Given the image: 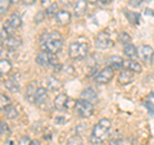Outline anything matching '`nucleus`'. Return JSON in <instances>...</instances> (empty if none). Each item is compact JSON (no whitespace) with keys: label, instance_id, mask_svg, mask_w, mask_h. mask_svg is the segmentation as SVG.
Masks as SVG:
<instances>
[{"label":"nucleus","instance_id":"nucleus-4","mask_svg":"<svg viewBox=\"0 0 154 145\" xmlns=\"http://www.w3.org/2000/svg\"><path fill=\"white\" fill-rule=\"evenodd\" d=\"M36 63L41 67H45V66H49V64L57 66L58 58L55 57V54H50V53L42 50L36 55Z\"/></svg>","mask_w":154,"mask_h":145},{"label":"nucleus","instance_id":"nucleus-44","mask_svg":"<svg viewBox=\"0 0 154 145\" xmlns=\"http://www.w3.org/2000/svg\"><path fill=\"white\" fill-rule=\"evenodd\" d=\"M100 2H102L103 4H108V3H110V2H112V0H100Z\"/></svg>","mask_w":154,"mask_h":145},{"label":"nucleus","instance_id":"nucleus-41","mask_svg":"<svg viewBox=\"0 0 154 145\" xmlns=\"http://www.w3.org/2000/svg\"><path fill=\"white\" fill-rule=\"evenodd\" d=\"M145 14H148V16H149V14H150V16H154V11H153V9H145Z\"/></svg>","mask_w":154,"mask_h":145},{"label":"nucleus","instance_id":"nucleus-29","mask_svg":"<svg viewBox=\"0 0 154 145\" xmlns=\"http://www.w3.org/2000/svg\"><path fill=\"white\" fill-rule=\"evenodd\" d=\"M11 3L12 0H0V11H2V13H5L9 7H11Z\"/></svg>","mask_w":154,"mask_h":145},{"label":"nucleus","instance_id":"nucleus-36","mask_svg":"<svg viewBox=\"0 0 154 145\" xmlns=\"http://www.w3.org/2000/svg\"><path fill=\"white\" fill-rule=\"evenodd\" d=\"M8 35H9V32H8L7 30H5V28L3 27V28H2V41H5L9 37Z\"/></svg>","mask_w":154,"mask_h":145},{"label":"nucleus","instance_id":"nucleus-30","mask_svg":"<svg viewBox=\"0 0 154 145\" xmlns=\"http://www.w3.org/2000/svg\"><path fill=\"white\" fill-rule=\"evenodd\" d=\"M67 145H82V140H81L80 136L75 135V136H72L68 141H67Z\"/></svg>","mask_w":154,"mask_h":145},{"label":"nucleus","instance_id":"nucleus-23","mask_svg":"<svg viewBox=\"0 0 154 145\" xmlns=\"http://www.w3.org/2000/svg\"><path fill=\"white\" fill-rule=\"evenodd\" d=\"M81 99L93 101V100H96V94L93 89H86L82 91V94H81Z\"/></svg>","mask_w":154,"mask_h":145},{"label":"nucleus","instance_id":"nucleus-7","mask_svg":"<svg viewBox=\"0 0 154 145\" xmlns=\"http://www.w3.org/2000/svg\"><path fill=\"white\" fill-rule=\"evenodd\" d=\"M113 75H114L113 68H110V67H105L104 69H102L98 75H96L95 81L98 82V84H102V85L108 84V82L113 79Z\"/></svg>","mask_w":154,"mask_h":145},{"label":"nucleus","instance_id":"nucleus-39","mask_svg":"<svg viewBox=\"0 0 154 145\" xmlns=\"http://www.w3.org/2000/svg\"><path fill=\"white\" fill-rule=\"evenodd\" d=\"M143 0H130V5L131 7H139Z\"/></svg>","mask_w":154,"mask_h":145},{"label":"nucleus","instance_id":"nucleus-12","mask_svg":"<svg viewBox=\"0 0 154 145\" xmlns=\"http://www.w3.org/2000/svg\"><path fill=\"white\" fill-rule=\"evenodd\" d=\"M123 64H125V60L122 59L121 57H110L109 59L107 60V66L110 67L113 69H118V68H123Z\"/></svg>","mask_w":154,"mask_h":145},{"label":"nucleus","instance_id":"nucleus-22","mask_svg":"<svg viewBox=\"0 0 154 145\" xmlns=\"http://www.w3.org/2000/svg\"><path fill=\"white\" fill-rule=\"evenodd\" d=\"M125 16L128 19V22H131L132 25H139V21H140V16L135 12H130V11H125Z\"/></svg>","mask_w":154,"mask_h":145},{"label":"nucleus","instance_id":"nucleus-16","mask_svg":"<svg viewBox=\"0 0 154 145\" xmlns=\"http://www.w3.org/2000/svg\"><path fill=\"white\" fill-rule=\"evenodd\" d=\"M5 45H7V48H9V49H12V50H14V49H17V48L21 45V42H22V40L19 39L18 36H9L5 41Z\"/></svg>","mask_w":154,"mask_h":145},{"label":"nucleus","instance_id":"nucleus-20","mask_svg":"<svg viewBox=\"0 0 154 145\" xmlns=\"http://www.w3.org/2000/svg\"><path fill=\"white\" fill-rule=\"evenodd\" d=\"M4 85H5V88L9 91H12V93H17V91L19 90V85H18V82H17V80L14 79V77H12V79H8Z\"/></svg>","mask_w":154,"mask_h":145},{"label":"nucleus","instance_id":"nucleus-37","mask_svg":"<svg viewBox=\"0 0 154 145\" xmlns=\"http://www.w3.org/2000/svg\"><path fill=\"white\" fill-rule=\"evenodd\" d=\"M109 145H123V141L121 139H113L109 141Z\"/></svg>","mask_w":154,"mask_h":145},{"label":"nucleus","instance_id":"nucleus-35","mask_svg":"<svg viewBox=\"0 0 154 145\" xmlns=\"http://www.w3.org/2000/svg\"><path fill=\"white\" fill-rule=\"evenodd\" d=\"M46 16V13L45 12H40L37 14V16L35 17V21H36V23H40V22H42V19H44V17Z\"/></svg>","mask_w":154,"mask_h":145},{"label":"nucleus","instance_id":"nucleus-14","mask_svg":"<svg viewBox=\"0 0 154 145\" xmlns=\"http://www.w3.org/2000/svg\"><path fill=\"white\" fill-rule=\"evenodd\" d=\"M55 21L59 23V25H67L71 21V14L67 11H60L58 12V14L55 16Z\"/></svg>","mask_w":154,"mask_h":145},{"label":"nucleus","instance_id":"nucleus-28","mask_svg":"<svg viewBox=\"0 0 154 145\" xmlns=\"http://www.w3.org/2000/svg\"><path fill=\"white\" fill-rule=\"evenodd\" d=\"M45 13H46V16H53V14H55L57 16L58 14V5L57 4H50V5L46 8Z\"/></svg>","mask_w":154,"mask_h":145},{"label":"nucleus","instance_id":"nucleus-5","mask_svg":"<svg viewBox=\"0 0 154 145\" xmlns=\"http://www.w3.org/2000/svg\"><path fill=\"white\" fill-rule=\"evenodd\" d=\"M41 48L44 51H48L50 54H57L62 50L63 48V42H62V39H54V40H48L45 42L41 44Z\"/></svg>","mask_w":154,"mask_h":145},{"label":"nucleus","instance_id":"nucleus-31","mask_svg":"<svg viewBox=\"0 0 154 145\" xmlns=\"http://www.w3.org/2000/svg\"><path fill=\"white\" fill-rule=\"evenodd\" d=\"M0 100H2V109H3V110L5 109L8 105H11V99H9L5 94H2V95H0Z\"/></svg>","mask_w":154,"mask_h":145},{"label":"nucleus","instance_id":"nucleus-21","mask_svg":"<svg viewBox=\"0 0 154 145\" xmlns=\"http://www.w3.org/2000/svg\"><path fill=\"white\" fill-rule=\"evenodd\" d=\"M123 53L128 58H135V57L137 55V49L132 44H126V45L123 46Z\"/></svg>","mask_w":154,"mask_h":145},{"label":"nucleus","instance_id":"nucleus-26","mask_svg":"<svg viewBox=\"0 0 154 145\" xmlns=\"http://www.w3.org/2000/svg\"><path fill=\"white\" fill-rule=\"evenodd\" d=\"M54 39H60V35L58 32H45L44 35L41 36V39H40V41H41V44L42 42H45V41H48V40H54Z\"/></svg>","mask_w":154,"mask_h":145},{"label":"nucleus","instance_id":"nucleus-19","mask_svg":"<svg viewBox=\"0 0 154 145\" xmlns=\"http://www.w3.org/2000/svg\"><path fill=\"white\" fill-rule=\"evenodd\" d=\"M123 67H125V69H128V71H132V72H140L141 71V66L136 60H125Z\"/></svg>","mask_w":154,"mask_h":145},{"label":"nucleus","instance_id":"nucleus-2","mask_svg":"<svg viewBox=\"0 0 154 145\" xmlns=\"http://www.w3.org/2000/svg\"><path fill=\"white\" fill-rule=\"evenodd\" d=\"M89 53V45L86 42L73 41L69 45V57L72 59H82L88 55Z\"/></svg>","mask_w":154,"mask_h":145},{"label":"nucleus","instance_id":"nucleus-34","mask_svg":"<svg viewBox=\"0 0 154 145\" xmlns=\"http://www.w3.org/2000/svg\"><path fill=\"white\" fill-rule=\"evenodd\" d=\"M30 144H31V140L28 136H23L18 143V145H30Z\"/></svg>","mask_w":154,"mask_h":145},{"label":"nucleus","instance_id":"nucleus-33","mask_svg":"<svg viewBox=\"0 0 154 145\" xmlns=\"http://www.w3.org/2000/svg\"><path fill=\"white\" fill-rule=\"evenodd\" d=\"M144 104H145L146 109L149 110V113H150L152 116H154V105H153L152 101H144Z\"/></svg>","mask_w":154,"mask_h":145},{"label":"nucleus","instance_id":"nucleus-9","mask_svg":"<svg viewBox=\"0 0 154 145\" xmlns=\"http://www.w3.org/2000/svg\"><path fill=\"white\" fill-rule=\"evenodd\" d=\"M153 54H154L153 49H152L150 46H148V45H141V46L137 49V55H139V58H140L143 62H149V60H152Z\"/></svg>","mask_w":154,"mask_h":145},{"label":"nucleus","instance_id":"nucleus-17","mask_svg":"<svg viewBox=\"0 0 154 145\" xmlns=\"http://www.w3.org/2000/svg\"><path fill=\"white\" fill-rule=\"evenodd\" d=\"M45 84H46V88L49 90H51V91H55L58 89H60V86H62L60 81L57 80L55 77H48L46 81H45Z\"/></svg>","mask_w":154,"mask_h":145},{"label":"nucleus","instance_id":"nucleus-40","mask_svg":"<svg viewBox=\"0 0 154 145\" xmlns=\"http://www.w3.org/2000/svg\"><path fill=\"white\" fill-rule=\"evenodd\" d=\"M22 2L25 3V4H27V5H31V4H33L36 0H22Z\"/></svg>","mask_w":154,"mask_h":145},{"label":"nucleus","instance_id":"nucleus-3","mask_svg":"<svg viewBox=\"0 0 154 145\" xmlns=\"http://www.w3.org/2000/svg\"><path fill=\"white\" fill-rule=\"evenodd\" d=\"M75 108L77 110V113H79V116H80V117H82V118L90 117V116L93 114V112H94V105H93V103L89 101V100H84V99L77 100Z\"/></svg>","mask_w":154,"mask_h":145},{"label":"nucleus","instance_id":"nucleus-6","mask_svg":"<svg viewBox=\"0 0 154 145\" xmlns=\"http://www.w3.org/2000/svg\"><path fill=\"white\" fill-rule=\"evenodd\" d=\"M95 45H96V48H99V49H108V48L113 45V42L107 32H100L99 35L95 37Z\"/></svg>","mask_w":154,"mask_h":145},{"label":"nucleus","instance_id":"nucleus-45","mask_svg":"<svg viewBox=\"0 0 154 145\" xmlns=\"http://www.w3.org/2000/svg\"><path fill=\"white\" fill-rule=\"evenodd\" d=\"M30 145H40V143L36 141V140H35V141H31V144H30Z\"/></svg>","mask_w":154,"mask_h":145},{"label":"nucleus","instance_id":"nucleus-8","mask_svg":"<svg viewBox=\"0 0 154 145\" xmlns=\"http://www.w3.org/2000/svg\"><path fill=\"white\" fill-rule=\"evenodd\" d=\"M21 25H22V21H21V18H19V16H17V14H12V16L5 21L3 27L5 28L9 33H12V31L17 30L18 27H21Z\"/></svg>","mask_w":154,"mask_h":145},{"label":"nucleus","instance_id":"nucleus-27","mask_svg":"<svg viewBox=\"0 0 154 145\" xmlns=\"http://www.w3.org/2000/svg\"><path fill=\"white\" fill-rule=\"evenodd\" d=\"M130 40H131V37H130L126 32H121V33L118 35V41L122 42V44H125V45L130 44Z\"/></svg>","mask_w":154,"mask_h":145},{"label":"nucleus","instance_id":"nucleus-43","mask_svg":"<svg viewBox=\"0 0 154 145\" xmlns=\"http://www.w3.org/2000/svg\"><path fill=\"white\" fill-rule=\"evenodd\" d=\"M88 3L89 4H96L98 3V0H88Z\"/></svg>","mask_w":154,"mask_h":145},{"label":"nucleus","instance_id":"nucleus-18","mask_svg":"<svg viewBox=\"0 0 154 145\" xmlns=\"http://www.w3.org/2000/svg\"><path fill=\"white\" fill-rule=\"evenodd\" d=\"M37 90H38V88L36 86V82H31V84L27 86L26 98L30 100V101H33V100H35V95L37 93Z\"/></svg>","mask_w":154,"mask_h":145},{"label":"nucleus","instance_id":"nucleus-15","mask_svg":"<svg viewBox=\"0 0 154 145\" xmlns=\"http://www.w3.org/2000/svg\"><path fill=\"white\" fill-rule=\"evenodd\" d=\"M46 90L44 88H38L37 93L35 95V100H33V103L36 105H42L46 101Z\"/></svg>","mask_w":154,"mask_h":145},{"label":"nucleus","instance_id":"nucleus-25","mask_svg":"<svg viewBox=\"0 0 154 145\" xmlns=\"http://www.w3.org/2000/svg\"><path fill=\"white\" fill-rule=\"evenodd\" d=\"M4 112H5V116L8 118H11V119H14V118H17V116H18V112H17V109L14 105H8V107L4 109Z\"/></svg>","mask_w":154,"mask_h":145},{"label":"nucleus","instance_id":"nucleus-42","mask_svg":"<svg viewBox=\"0 0 154 145\" xmlns=\"http://www.w3.org/2000/svg\"><path fill=\"white\" fill-rule=\"evenodd\" d=\"M48 4H49V0H41V5H42V7L48 5Z\"/></svg>","mask_w":154,"mask_h":145},{"label":"nucleus","instance_id":"nucleus-11","mask_svg":"<svg viewBox=\"0 0 154 145\" xmlns=\"http://www.w3.org/2000/svg\"><path fill=\"white\" fill-rule=\"evenodd\" d=\"M68 101H69V99L66 94H59V95H57L54 99V107L57 109L62 110V109L67 108V103H68Z\"/></svg>","mask_w":154,"mask_h":145},{"label":"nucleus","instance_id":"nucleus-38","mask_svg":"<svg viewBox=\"0 0 154 145\" xmlns=\"http://www.w3.org/2000/svg\"><path fill=\"white\" fill-rule=\"evenodd\" d=\"M59 2L63 7H69V5H72V3H73L75 0H59Z\"/></svg>","mask_w":154,"mask_h":145},{"label":"nucleus","instance_id":"nucleus-46","mask_svg":"<svg viewBox=\"0 0 154 145\" xmlns=\"http://www.w3.org/2000/svg\"><path fill=\"white\" fill-rule=\"evenodd\" d=\"M18 2V0H12V3H17Z\"/></svg>","mask_w":154,"mask_h":145},{"label":"nucleus","instance_id":"nucleus-24","mask_svg":"<svg viewBox=\"0 0 154 145\" xmlns=\"http://www.w3.org/2000/svg\"><path fill=\"white\" fill-rule=\"evenodd\" d=\"M12 69V64H11V62H9L8 59H3L0 60V71H2V75H7L9 73Z\"/></svg>","mask_w":154,"mask_h":145},{"label":"nucleus","instance_id":"nucleus-10","mask_svg":"<svg viewBox=\"0 0 154 145\" xmlns=\"http://www.w3.org/2000/svg\"><path fill=\"white\" fill-rule=\"evenodd\" d=\"M86 8H88V4H86L85 0H77L73 5V11H75V16L77 18L82 17L86 13Z\"/></svg>","mask_w":154,"mask_h":145},{"label":"nucleus","instance_id":"nucleus-1","mask_svg":"<svg viewBox=\"0 0 154 145\" xmlns=\"http://www.w3.org/2000/svg\"><path fill=\"white\" fill-rule=\"evenodd\" d=\"M109 131H110V121L107 118L100 119L93 128V134L90 136V143L93 145L102 144L108 139Z\"/></svg>","mask_w":154,"mask_h":145},{"label":"nucleus","instance_id":"nucleus-13","mask_svg":"<svg viewBox=\"0 0 154 145\" xmlns=\"http://www.w3.org/2000/svg\"><path fill=\"white\" fill-rule=\"evenodd\" d=\"M132 79H134V72L128 71V69H123L121 73H119V76H118V82L121 85H126Z\"/></svg>","mask_w":154,"mask_h":145},{"label":"nucleus","instance_id":"nucleus-32","mask_svg":"<svg viewBox=\"0 0 154 145\" xmlns=\"http://www.w3.org/2000/svg\"><path fill=\"white\" fill-rule=\"evenodd\" d=\"M0 127H2V130H0V132H2V135H8L9 132V127H8V125L5 122H2V125H0Z\"/></svg>","mask_w":154,"mask_h":145}]
</instances>
